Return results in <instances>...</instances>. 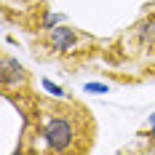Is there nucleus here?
Masks as SVG:
<instances>
[{
	"instance_id": "f257e3e1",
	"label": "nucleus",
	"mask_w": 155,
	"mask_h": 155,
	"mask_svg": "<svg viewBox=\"0 0 155 155\" xmlns=\"http://www.w3.org/2000/svg\"><path fill=\"white\" fill-rule=\"evenodd\" d=\"M40 137L46 142V150L48 153H72L78 150V137H80V131H78L75 120L70 118V115H51L43 128H40Z\"/></svg>"
},
{
	"instance_id": "f03ea898",
	"label": "nucleus",
	"mask_w": 155,
	"mask_h": 155,
	"mask_svg": "<svg viewBox=\"0 0 155 155\" xmlns=\"http://www.w3.org/2000/svg\"><path fill=\"white\" fill-rule=\"evenodd\" d=\"M0 80H3V88L11 91L27 83V70L16 62L14 56H3L0 59Z\"/></svg>"
},
{
	"instance_id": "7ed1b4c3",
	"label": "nucleus",
	"mask_w": 155,
	"mask_h": 155,
	"mask_svg": "<svg viewBox=\"0 0 155 155\" xmlns=\"http://www.w3.org/2000/svg\"><path fill=\"white\" fill-rule=\"evenodd\" d=\"M78 32L72 27H64V24H56V27H51L48 30V46L54 48L56 54H67V51H72L78 46Z\"/></svg>"
},
{
	"instance_id": "20e7f679",
	"label": "nucleus",
	"mask_w": 155,
	"mask_h": 155,
	"mask_svg": "<svg viewBox=\"0 0 155 155\" xmlns=\"http://www.w3.org/2000/svg\"><path fill=\"white\" fill-rule=\"evenodd\" d=\"M56 24H62V16H59V14H46L40 30H51V27H56Z\"/></svg>"
},
{
	"instance_id": "39448f33",
	"label": "nucleus",
	"mask_w": 155,
	"mask_h": 155,
	"mask_svg": "<svg viewBox=\"0 0 155 155\" xmlns=\"http://www.w3.org/2000/svg\"><path fill=\"white\" fill-rule=\"evenodd\" d=\"M43 88H46V91H51V94H54V96H64V91H62V88H59V86H54L51 80H43Z\"/></svg>"
},
{
	"instance_id": "423d86ee",
	"label": "nucleus",
	"mask_w": 155,
	"mask_h": 155,
	"mask_svg": "<svg viewBox=\"0 0 155 155\" xmlns=\"http://www.w3.org/2000/svg\"><path fill=\"white\" fill-rule=\"evenodd\" d=\"M86 91H107V86H102V83H88Z\"/></svg>"
},
{
	"instance_id": "0eeeda50",
	"label": "nucleus",
	"mask_w": 155,
	"mask_h": 155,
	"mask_svg": "<svg viewBox=\"0 0 155 155\" xmlns=\"http://www.w3.org/2000/svg\"><path fill=\"white\" fill-rule=\"evenodd\" d=\"M153 128H155V115H153Z\"/></svg>"
}]
</instances>
